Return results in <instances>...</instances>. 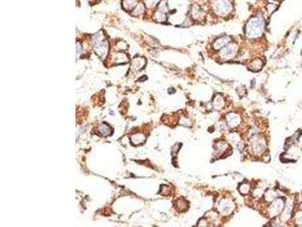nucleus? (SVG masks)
Wrapping results in <instances>:
<instances>
[{"label": "nucleus", "instance_id": "1", "mask_svg": "<svg viewBox=\"0 0 302 227\" xmlns=\"http://www.w3.org/2000/svg\"><path fill=\"white\" fill-rule=\"evenodd\" d=\"M264 25V22L262 18H255L251 19L247 24V29H246L248 36L250 37H258L261 36L262 30H263Z\"/></svg>", "mask_w": 302, "mask_h": 227}, {"label": "nucleus", "instance_id": "2", "mask_svg": "<svg viewBox=\"0 0 302 227\" xmlns=\"http://www.w3.org/2000/svg\"><path fill=\"white\" fill-rule=\"evenodd\" d=\"M101 38L102 37L97 36V41L95 42V49L99 55L103 56V55H105L106 52H107V42H103L101 40Z\"/></svg>", "mask_w": 302, "mask_h": 227}, {"label": "nucleus", "instance_id": "3", "mask_svg": "<svg viewBox=\"0 0 302 227\" xmlns=\"http://www.w3.org/2000/svg\"><path fill=\"white\" fill-rule=\"evenodd\" d=\"M236 52V47L234 45H230L222 50V55L226 59H231L235 55Z\"/></svg>", "mask_w": 302, "mask_h": 227}, {"label": "nucleus", "instance_id": "4", "mask_svg": "<svg viewBox=\"0 0 302 227\" xmlns=\"http://www.w3.org/2000/svg\"><path fill=\"white\" fill-rule=\"evenodd\" d=\"M216 8L218 11H219L221 13H225V12H227L230 10L231 5L229 2H226V1H220L217 3Z\"/></svg>", "mask_w": 302, "mask_h": 227}, {"label": "nucleus", "instance_id": "5", "mask_svg": "<svg viewBox=\"0 0 302 227\" xmlns=\"http://www.w3.org/2000/svg\"><path fill=\"white\" fill-rule=\"evenodd\" d=\"M271 213L273 216L276 215L282 211L283 208V202L281 200L276 201L271 205Z\"/></svg>", "mask_w": 302, "mask_h": 227}, {"label": "nucleus", "instance_id": "6", "mask_svg": "<svg viewBox=\"0 0 302 227\" xmlns=\"http://www.w3.org/2000/svg\"><path fill=\"white\" fill-rule=\"evenodd\" d=\"M239 117L236 114H229L228 116V123L230 125L231 127H236V125L239 124Z\"/></svg>", "mask_w": 302, "mask_h": 227}, {"label": "nucleus", "instance_id": "7", "mask_svg": "<svg viewBox=\"0 0 302 227\" xmlns=\"http://www.w3.org/2000/svg\"><path fill=\"white\" fill-rule=\"evenodd\" d=\"M99 131H100V133H101L103 136H107L110 134V133L112 132V130L110 127V126L107 125L106 123H103V124L100 125V127H99Z\"/></svg>", "mask_w": 302, "mask_h": 227}, {"label": "nucleus", "instance_id": "8", "mask_svg": "<svg viewBox=\"0 0 302 227\" xmlns=\"http://www.w3.org/2000/svg\"><path fill=\"white\" fill-rule=\"evenodd\" d=\"M228 43V39L226 37L221 38V39H218L216 42L214 44V46H215V49H219L221 48L224 47V45H226Z\"/></svg>", "mask_w": 302, "mask_h": 227}, {"label": "nucleus", "instance_id": "9", "mask_svg": "<svg viewBox=\"0 0 302 227\" xmlns=\"http://www.w3.org/2000/svg\"><path fill=\"white\" fill-rule=\"evenodd\" d=\"M261 68H262V62L261 60L255 61V62H252L251 66L249 67V68H250L251 70H254V71L259 70Z\"/></svg>", "mask_w": 302, "mask_h": 227}, {"label": "nucleus", "instance_id": "10", "mask_svg": "<svg viewBox=\"0 0 302 227\" xmlns=\"http://www.w3.org/2000/svg\"><path fill=\"white\" fill-rule=\"evenodd\" d=\"M138 139L140 140V142H141V143H143L144 141H145V136L142 134H135L132 136V139H131V141H132V142L134 143V144H135L136 142H137V140H138Z\"/></svg>", "mask_w": 302, "mask_h": 227}, {"label": "nucleus", "instance_id": "11", "mask_svg": "<svg viewBox=\"0 0 302 227\" xmlns=\"http://www.w3.org/2000/svg\"><path fill=\"white\" fill-rule=\"evenodd\" d=\"M239 191L242 194H246L249 191V185L247 184H243V185H242V186L239 187Z\"/></svg>", "mask_w": 302, "mask_h": 227}, {"label": "nucleus", "instance_id": "12", "mask_svg": "<svg viewBox=\"0 0 302 227\" xmlns=\"http://www.w3.org/2000/svg\"><path fill=\"white\" fill-rule=\"evenodd\" d=\"M127 2V8H128L129 7H132L134 5V0H126Z\"/></svg>", "mask_w": 302, "mask_h": 227}, {"label": "nucleus", "instance_id": "13", "mask_svg": "<svg viewBox=\"0 0 302 227\" xmlns=\"http://www.w3.org/2000/svg\"><path fill=\"white\" fill-rule=\"evenodd\" d=\"M297 222L298 223L302 224V213H300V214L298 215L297 217Z\"/></svg>", "mask_w": 302, "mask_h": 227}, {"label": "nucleus", "instance_id": "14", "mask_svg": "<svg viewBox=\"0 0 302 227\" xmlns=\"http://www.w3.org/2000/svg\"><path fill=\"white\" fill-rule=\"evenodd\" d=\"M77 49H76V52H77V55H79V54H80L81 52V47H80V45L79 44L77 43Z\"/></svg>", "mask_w": 302, "mask_h": 227}]
</instances>
